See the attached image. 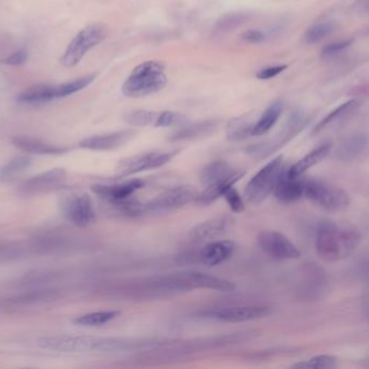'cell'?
Listing matches in <instances>:
<instances>
[{
    "label": "cell",
    "mask_w": 369,
    "mask_h": 369,
    "mask_svg": "<svg viewBox=\"0 0 369 369\" xmlns=\"http://www.w3.org/2000/svg\"><path fill=\"white\" fill-rule=\"evenodd\" d=\"M362 238L357 226L323 221L317 228L315 249L318 257L327 262L345 260L357 251Z\"/></svg>",
    "instance_id": "obj_1"
},
{
    "label": "cell",
    "mask_w": 369,
    "mask_h": 369,
    "mask_svg": "<svg viewBox=\"0 0 369 369\" xmlns=\"http://www.w3.org/2000/svg\"><path fill=\"white\" fill-rule=\"evenodd\" d=\"M255 336L253 332H240L234 334H220L215 337L199 338L188 341H167L164 345L153 349V359L157 361H174L199 352L210 351L219 348L238 345Z\"/></svg>",
    "instance_id": "obj_2"
},
{
    "label": "cell",
    "mask_w": 369,
    "mask_h": 369,
    "mask_svg": "<svg viewBox=\"0 0 369 369\" xmlns=\"http://www.w3.org/2000/svg\"><path fill=\"white\" fill-rule=\"evenodd\" d=\"M164 70V65L157 61L138 65L123 84V93L126 97L142 98L161 91L167 84Z\"/></svg>",
    "instance_id": "obj_3"
},
{
    "label": "cell",
    "mask_w": 369,
    "mask_h": 369,
    "mask_svg": "<svg viewBox=\"0 0 369 369\" xmlns=\"http://www.w3.org/2000/svg\"><path fill=\"white\" fill-rule=\"evenodd\" d=\"M303 197L328 213H341L350 206V197L345 190L318 179H305Z\"/></svg>",
    "instance_id": "obj_4"
},
{
    "label": "cell",
    "mask_w": 369,
    "mask_h": 369,
    "mask_svg": "<svg viewBox=\"0 0 369 369\" xmlns=\"http://www.w3.org/2000/svg\"><path fill=\"white\" fill-rule=\"evenodd\" d=\"M284 156L278 155L276 159L269 161L251 179L245 188V199L248 203L253 206L262 204L269 195L273 193L282 174Z\"/></svg>",
    "instance_id": "obj_5"
},
{
    "label": "cell",
    "mask_w": 369,
    "mask_h": 369,
    "mask_svg": "<svg viewBox=\"0 0 369 369\" xmlns=\"http://www.w3.org/2000/svg\"><path fill=\"white\" fill-rule=\"evenodd\" d=\"M107 35V28L105 25L100 23L88 25L69 44L61 57V63L65 67H73L78 64L88 51L103 42Z\"/></svg>",
    "instance_id": "obj_6"
},
{
    "label": "cell",
    "mask_w": 369,
    "mask_h": 369,
    "mask_svg": "<svg viewBox=\"0 0 369 369\" xmlns=\"http://www.w3.org/2000/svg\"><path fill=\"white\" fill-rule=\"evenodd\" d=\"M197 193L193 186H174L144 204V213H165L177 210L194 201Z\"/></svg>",
    "instance_id": "obj_7"
},
{
    "label": "cell",
    "mask_w": 369,
    "mask_h": 369,
    "mask_svg": "<svg viewBox=\"0 0 369 369\" xmlns=\"http://www.w3.org/2000/svg\"><path fill=\"white\" fill-rule=\"evenodd\" d=\"M179 151H153L126 157L119 161L117 174L123 177L132 176L142 171L153 170L168 164L178 155Z\"/></svg>",
    "instance_id": "obj_8"
},
{
    "label": "cell",
    "mask_w": 369,
    "mask_h": 369,
    "mask_svg": "<svg viewBox=\"0 0 369 369\" xmlns=\"http://www.w3.org/2000/svg\"><path fill=\"white\" fill-rule=\"evenodd\" d=\"M305 124H307V120H305V115L303 113H300V111H295V113L290 115L285 128L280 132V134H278V136H274L272 139L251 145V147L246 149V152L249 155H253V156L255 157L269 156L271 154L280 150V147H284L286 143L293 139L294 136H297L305 128Z\"/></svg>",
    "instance_id": "obj_9"
},
{
    "label": "cell",
    "mask_w": 369,
    "mask_h": 369,
    "mask_svg": "<svg viewBox=\"0 0 369 369\" xmlns=\"http://www.w3.org/2000/svg\"><path fill=\"white\" fill-rule=\"evenodd\" d=\"M65 218L74 226L86 228L97 220L93 201L88 194L78 192L63 199L61 203Z\"/></svg>",
    "instance_id": "obj_10"
},
{
    "label": "cell",
    "mask_w": 369,
    "mask_h": 369,
    "mask_svg": "<svg viewBox=\"0 0 369 369\" xmlns=\"http://www.w3.org/2000/svg\"><path fill=\"white\" fill-rule=\"evenodd\" d=\"M257 240L263 253L276 260H297L301 257L299 248L278 231H263Z\"/></svg>",
    "instance_id": "obj_11"
},
{
    "label": "cell",
    "mask_w": 369,
    "mask_h": 369,
    "mask_svg": "<svg viewBox=\"0 0 369 369\" xmlns=\"http://www.w3.org/2000/svg\"><path fill=\"white\" fill-rule=\"evenodd\" d=\"M272 307L267 305H236L213 309L206 312L211 320L223 323H244L261 320L272 315Z\"/></svg>",
    "instance_id": "obj_12"
},
{
    "label": "cell",
    "mask_w": 369,
    "mask_h": 369,
    "mask_svg": "<svg viewBox=\"0 0 369 369\" xmlns=\"http://www.w3.org/2000/svg\"><path fill=\"white\" fill-rule=\"evenodd\" d=\"M101 338L89 337V336H49L38 340V345L42 349L53 351L66 352H88L99 351Z\"/></svg>",
    "instance_id": "obj_13"
},
{
    "label": "cell",
    "mask_w": 369,
    "mask_h": 369,
    "mask_svg": "<svg viewBox=\"0 0 369 369\" xmlns=\"http://www.w3.org/2000/svg\"><path fill=\"white\" fill-rule=\"evenodd\" d=\"M67 172L63 168L50 169V170L36 174L25 180L19 186V192L25 196H35L55 191L62 188L66 182Z\"/></svg>",
    "instance_id": "obj_14"
},
{
    "label": "cell",
    "mask_w": 369,
    "mask_h": 369,
    "mask_svg": "<svg viewBox=\"0 0 369 369\" xmlns=\"http://www.w3.org/2000/svg\"><path fill=\"white\" fill-rule=\"evenodd\" d=\"M184 285L190 291L193 289H208L220 293H232L236 289L235 284L226 278L211 276L199 271H184L179 272Z\"/></svg>",
    "instance_id": "obj_15"
},
{
    "label": "cell",
    "mask_w": 369,
    "mask_h": 369,
    "mask_svg": "<svg viewBox=\"0 0 369 369\" xmlns=\"http://www.w3.org/2000/svg\"><path fill=\"white\" fill-rule=\"evenodd\" d=\"M144 186H145V182L141 179H132V180L116 184H97V186H92V191L94 194H97L100 199L116 206L129 199Z\"/></svg>",
    "instance_id": "obj_16"
},
{
    "label": "cell",
    "mask_w": 369,
    "mask_h": 369,
    "mask_svg": "<svg viewBox=\"0 0 369 369\" xmlns=\"http://www.w3.org/2000/svg\"><path fill=\"white\" fill-rule=\"evenodd\" d=\"M136 136L134 130H122L111 134L89 136L78 143L80 147L89 151H111L128 143Z\"/></svg>",
    "instance_id": "obj_17"
},
{
    "label": "cell",
    "mask_w": 369,
    "mask_h": 369,
    "mask_svg": "<svg viewBox=\"0 0 369 369\" xmlns=\"http://www.w3.org/2000/svg\"><path fill=\"white\" fill-rule=\"evenodd\" d=\"M245 176V171L237 170L231 176L226 178L220 179L218 181L213 182V183L206 186L205 190L201 193H197L196 199H194V203L201 207L209 206L210 204L218 201L220 197H222L223 194L228 191V188L235 186L236 182L240 181V179Z\"/></svg>",
    "instance_id": "obj_18"
},
{
    "label": "cell",
    "mask_w": 369,
    "mask_h": 369,
    "mask_svg": "<svg viewBox=\"0 0 369 369\" xmlns=\"http://www.w3.org/2000/svg\"><path fill=\"white\" fill-rule=\"evenodd\" d=\"M273 192L276 199L282 203L289 204L299 201L305 194V178L303 176H288L284 169Z\"/></svg>",
    "instance_id": "obj_19"
},
{
    "label": "cell",
    "mask_w": 369,
    "mask_h": 369,
    "mask_svg": "<svg viewBox=\"0 0 369 369\" xmlns=\"http://www.w3.org/2000/svg\"><path fill=\"white\" fill-rule=\"evenodd\" d=\"M13 147H17L23 153L33 154V155H62L67 153L69 149L60 147L55 144L49 143L44 140L33 138L30 136H15L11 139Z\"/></svg>",
    "instance_id": "obj_20"
},
{
    "label": "cell",
    "mask_w": 369,
    "mask_h": 369,
    "mask_svg": "<svg viewBox=\"0 0 369 369\" xmlns=\"http://www.w3.org/2000/svg\"><path fill=\"white\" fill-rule=\"evenodd\" d=\"M367 144H368V139H367L366 134H351L334 147L332 157L337 161H345V163L355 161L366 151Z\"/></svg>",
    "instance_id": "obj_21"
},
{
    "label": "cell",
    "mask_w": 369,
    "mask_h": 369,
    "mask_svg": "<svg viewBox=\"0 0 369 369\" xmlns=\"http://www.w3.org/2000/svg\"><path fill=\"white\" fill-rule=\"evenodd\" d=\"M235 244L232 240H213L207 244L199 253V260L207 267H216L233 255Z\"/></svg>",
    "instance_id": "obj_22"
},
{
    "label": "cell",
    "mask_w": 369,
    "mask_h": 369,
    "mask_svg": "<svg viewBox=\"0 0 369 369\" xmlns=\"http://www.w3.org/2000/svg\"><path fill=\"white\" fill-rule=\"evenodd\" d=\"M230 219L226 216L216 217L210 220L204 221L191 230L192 240L196 242L213 240L222 236L228 230Z\"/></svg>",
    "instance_id": "obj_23"
},
{
    "label": "cell",
    "mask_w": 369,
    "mask_h": 369,
    "mask_svg": "<svg viewBox=\"0 0 369 369\" xmlns=\"http://www.w3.org/2000/svg\"><path fill=\"white\" fill-rule=\"evenodd\" d=\"M332 149V144L330 142L321 144V145L312 150L310 153H307L300 161H298L290 168L286 169V172L290 177H303L307 170H310L312 167L320 164L325 157L330 155Z\"/></svg>",
    "instance_id": "obj_24"
},
{
    "label": "cell",
    "mask_w": 369,
    "mask_h": 369,
    "mask_svg": "<svg viewBox=\"0 0 369 369\" xmlns=\"http://www.w3.org/2000/svg\"><path fill=\"white\" fill-rule=\"evenodd\" d=\"M218 120L208 119L194 124L183 125L182 128L176 130L169 136L170 141H186V140L199 139L201 136L213 134L218 127Z\"/></svg>",
    "instance_id": "obj_25"
},
{
    "label": "cell",
    "mask_w": 369,
    "mask_h": 369,
    "mask_svg": "<svg viewBox=\"0 0 369 369\" xmlns=\"http://www.w3.org/2000/svg\"><path fill=\"white\" fill-rule=\"evenodd\" d=\"M57 100L55 84H37L19 94L18 102L22 105H42Z\"/></svg>",
    "instance_id": "obj_26"
},
{
    "label": "cell",
    "mask_w": 369,
    "mask_h": 369,
    "mask_svg": "<svg viewBox=\"0 0 369 369\" xmlns=\"http://www.w3.org/2000/svg\"><path fill=\"white\" fill-rule=\"evenodd\" d=\"M359 107V100L351 99L349 101L342 103L339 107L332 109L330 113H328L324 118L321 120L313 129V134H320L323 130L327 129L332 125L338 124V123L345 120L348 117L351 116Z\"/></svg>",
    "instance_id": "obj_27"
},
{
    "label": "cell",
    "mask_w": 369,
    "mask_h": 369,
    "mask_svg": "<svg viewBox=\"0 0 369 369\" xmlns=\"http://www.w3.org/2000/svg\"><path fill=\"white\" fill-rule=\"evenodd\" d=\"M255 123L249 115H243L231 119L226 125V139L231 142H240L253 136Z\"/></svg>",
    "instance_id": "obj_28"
},
{
    "label": "cell",
    "mask_w": 369,
    "mask_h": 369,
    "mask_svg": "<svg viewBox=\"0 0 369 369\" xmlns=\"http://www.w3.org/2000/svg\"><path fill=\"white\" fill-rule=\"evenodd\" d=\"M284 109V103L280 100L273 102L272 105H269L268 109L263 111L260 118L255 123L253 126V136H259L268 134L273 127L276 126L278 122L280 115Z\"/></svg>",
    "instance_id": "obj_29"
},
{
    "label": "cell",
    "mask_w": 369,
    "mask_h": 369,
    "mask_svg": "<svg viewBox=\"0 0 369 369\" xmlns=\"http://www.w3.org/2000/svg\"><path fill=\"white\" fill-rule=\"evenodd\" d=\"M237 169H234L228 163L224 161H211L201 169L199 179L205 186L218 181L220 179L226 178L234 174Z\"/></svg>",
    "instance_id": "obj_30"
},
{
    "label": "cell",
    "mask_w": 369,
    "mask_h": 369,
    "mask_svg": "<svg viewBox=\"0 0 369 369\" xmlns=\"http://www.w3.org/2000/svg\"><path fill=\"white\" fill-rule=\"evenodd\" d=\"M120 315L119 311H99V312L87 313L80 315L74 320V324L84 327H97L103 326L111 321L115 320Z\"/></svg>",
    "instance_id": "obj_31"
},
{
    "label": "cell",
    "mask_w": 369,
    "mask_h": 369,
    "mask_svg": "<svg viewBox=\"0 0 369 369\" xmlns=\"http://www.w3.org/2000/svg\"><path fill=\"white\" fill-rule=\"evenodd\" d=\"M33 165V159L28 156H17L7 164L0 167V180L15 178L30 168Z\"/></svg>",
    "instance_id": "obj_32"
},
{
    "label": "cell",
    "mask_w": 369,
    "mask_h": 369,
    "mask_svg": "<svg viewBox=\"0 0 369 369\" xmlns=\"http://www.w3.org/2000/svg\"><path fill=\"white\" fill-rule=\"evenodd\" d=\"M96 77H97V75L96 74L84 75V76L76 78V80H72V82H67L61 84H55V94H57V99L69 97V96H72V94L80 91V90L84 89V88L88 87V86L96 80Z\"/></svg>",
    "instance_id": "obj_33"
},
{
    "label": "cell",
    "mask_w": 369,
    "mask_h": 369,
    "mask_svg": "<svg viewBox=\"0 0 369 369\" xmlns=\"http://www.w3.org/2000/svg\"><path fill=\"white\" fill-rule=\"evenodd\" d=\"M251 17V13L244 12V11L228 13V15H223L219 19L218 22L215 25V30L217 33H228L236 30L248 22Z\"/></svg>",
    "instance_id": "obj_34"
},
{
    "label": "cell",
    "mask_w": 369,
    "mask_h": 369,
    "mask_svg": "<svg viewBox=\"0 0 369 369\" xmlns=\"http://www.w3.org/2000/svg\"><path fill=\"white\" fill-rule=\"evenodd\" d=\"M336 30V25L332 22H318L307 28L305 34L307 44H316L332 35Z\"/></svg>",
    "instance_id": "obj_35"
},
{
    "label": "cell",
    "mask_w": 369,
    "mask_h": 369,
    "mask_svg": "<svg viewBox=\"0 0 369 369\" xmlns=\"http://www.w3.org/2000/svg\"><path fill=\"white\" fill-rule=\"evenodd\" d=\"M338 366V359L334 355L320 354L303 362L294 364L296 368L332 369Z\"/></svg>",
    "instance_id": "obj_36"
},
{
    "label": "cell",
    "mask_w": 369,
    "mask_h": 369,
    "mask_svg": "<svg viewBox=\"0 0 369 369\" xmlns=\"http://www.w3.org/2000/svg\"><path fill=\"white\" fill-rule=\"evenodd\" d=\"M157 115L156 111H147V109H136L130 111L125 116V120L132 126L147 127L155 126Z\"/></svg>",
    "instance_id": "obj_37"
},
{
    "label": "cell",
    "mask_w": 369,
    "mask_h": 369,
    "mask_svg": "<svg viewBox=\"0 0 369 369\" xmlns=\"http://www.w3.org/2000/svg\"><path fill=\"white\" fill-rule=\"evenodd\" d=\"M188 119L184 115L172 111H161L157 115L155 126L157 128H167L172 126H183L186 124Z\"/></svg>",
    "instance_id": "obj_38"
},
{
    "label": "cell",
    "mask_w": 369,
    "mask_h": 369,
    "mask_svg": "<svg viewBox=\"0 0 369 369\" xmlns=\"http://www.w3.org/2000/svg\"><path fill=\"white\" fill-rule=\"evenodd\" d=\"M280 33L278 26H274L272 28H268L267 30H246L245 33L242 34V39L248 44H263L267 40L270 39L274 35H278Z\"/></svg>",
    "instance_id": "obj_39"
},
{
    "label": "cell",
    "mask_w": 369,
    "mask_h": 369,
    "mask_svg": "<svg viewBox=\"0 0 369 369\" xmlns=\"http://www.w3.org/2000/svg\"><path fill=\"white\" fill-rule=\"evenodd\" d=\"M222 197L226 199V204L234 213H242L245 210V203H244L243 197L236 191L234 186L228 188V191L223 194Z\"/></svg>",
    "instance_id": "obj_40"
},
{
    "label": "cell",
    "mask_w": 369,
    "mask_h": 369,
    "mask_svg": "<svg viewBox=\"0 0 369 369\" xmlns=\"http://www.w3.org/2000/svg\"><path fill=\"white\" fill-rule=\"evenodd\" d=\"M352 39L340 40V42H332L330 45L323 48L322 57L323 59H330V57H336L343 53L348 48L351 47Z\"/></svg>",
    "instance_id": "obj_41"
},
{
    "label": "cell",
    "mask_w": 369,
    "mask_h": 369,
    "mask_svg": "<svg viewBox=\"0 0 369 369\" xmlns=\"http://www.w3.org/2000/svg\"><path fill=\"white\" fill-rule=\"evenodd\" d=\"M53 299H55V294L50 293V291H35V293L28 294V296L17 298V300H13V303L15 305H30L38 301Z\"/></svg>",
    "instance_id": "obj_42"
},
{
    "label": "cell",
    "mask_w": 369,
    "mask_h": 369,
    "mask_svg": "<svg viewBox=\"0 0 369 369\" xmlns=\"http://www.w3.org/2000/svg\"><path fill=\"white\" fill-rule=\"evenodd\" d=\"M286 69H287V65H276V66L265 67V69L259 71L255 74V77L261 80H271V78H274V77L282 74Z\"/></svg>",
    "instance_id": "obj_43"
},
{
    "label": "cell",
    "mask_w": 369,
    "mask_h": 369,
    "mask_svg": "<svg viewBox=\"0 0 369 369\" xmlns=\"http://www.w3.org/2000/svg\"><path fill=\"white\" fill-rule=\"evenodd\" d=\"M26 60H28V53H26V50L22 49L12 53L10 57H8L5 60V63L6 64L13 65V66H18V65L26 62Z\"/></svg>",
    "instance_id": "obj_44"
}]
</instances>
